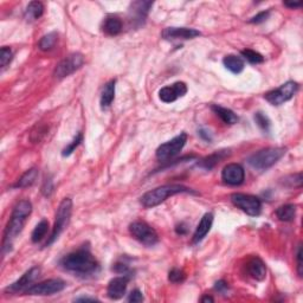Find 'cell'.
I'll return each mask as SVG.
<instances>
[{
    "label": "cell",
    "mask_w": 303,
    "mask_h": 303,
    "mask_svg": "<svg viewBox=\"0 0 303 303\" xmlns=\"http://www.w3.org/2000/svg\"><path fill=\"white\" fill-rule=\"evenodd\" d=\"M61 266L69 272L83 277L95 275L100 270L96 258L87 249L68 253L61 259Z\"/></svg>",
    "instance_id": "1"
},
{
    "label": "cell",
    "mask_w": 303,
    "mask_h": 303,
    "mask_svg": "<svg viewBox=\"0 0 303 303\" xmlns=\"http://www.w3.org/2000/svg\"><path fill=\"white\" fill-rule=\"evenodd\" d=\"M32 212V204L29 200H21L16 204L15 209L12 211L11 218L5 229L4 239H3V249H8L12 245V240L22 232L23 227L25 225L26 219Z\"/></svg>",
    "instance_id": "2"
},
{
    "label": "cell",
    "mask_w": 303,
    "mask_h": 303,
    "mask_svg": "<svg viewBox=\"0 0 303 303\" xmlns=\"http://www.w3.org/2000/svg\"><path fill=\"white\" fill-rule=\"evenodd\" d=\"M179 193L194 192L191 189H189V187H185L183 185H176V184H172V185H164L144 193L143 196L141 197L140 203L142 204V206L146 207V209H152V207L160 205V204L164 203L169 197L176 196V194Z\"/></svg>",
    "instance_id": "3"
},
{
    "label": "cell",
    "mask_w": 303,
    "mask_h": 303,
    "mask_svg": "<svg viewBox=\"0 0 303 303\" xmlns=\"http://www.w3.org/2000/svg\"><path fill=\"white\" fill-rule=\"evenodd\" d=\"M286 153L285 148L269 147L261 149L249 157L248 164L257 171H266L272 167Z\"/></svg>",
    "instance_id": "4"
},
{
    "label": "cell",
    "mask_w": 303,
    "mask_h": 303,
    "mask_svg": "<svg viewBox=\"0 0 303 303\" xmlns=\"http://www.w3.org/2000/svg\"><path fill=\"white\" fill-rule=\"evenodd\" d=\"M72 212V200L70 198H64L59 204L57 212H56V220L54 229L50 237L48 238V242L45 243V246H50L52 243H55L58 239V237L62 235V232L67 229L70 222V217Z\"/></svg>",
    "instance_id": "5"
},
{
    "label": "cell",
    "mask_w": 303,
    "mask_h": 303,
    "mask_svg": "<svg viewBox=\"0 0 303 303\" xmlns=\"http://www.w3.org/2000/svg\"><path fill=\"white\" fill-rule=\"evenodd\" d=\"M129 232L137 242L146 246H154L159 242V236L157 231L146 222L137 220V222L131 223L129 225Z\"/></svg>",
    "instance_id": "6"
},
{
    "label": "cell",
    "mask_w": 303,
    "mask_h": 303,
    "mask_svg": "<svg viewBox=\"0 0 303 303\" xmlns=\"http://www.w3.org/2000/svg\"><path fill=\"white\" fill-rule=\"evenodd\" d=\"M230 198H231L233 205L238 207L239 210H242L248 216L257 217L261 213L262 202L261 199L257 198L255 196L245 193H233Z\"/></svg>",
    "instance_id": "7"
},
{
    "label": "cell",
    "mask_w": 303,
    "mask_h": 303,
    "mask_svg": "<svg viewBox=\"0 0 303 303\" xmlns=\"http://www.w3.org/2000/svg\"><path fill=\"white\" fill-rule=\"evenodd\" d=\"M298 84L294 81H288L284 84H282L281 87L274 90L269 91L264 95V98L272 105H281L285 102L290 101L294 95L297 93Z\"/></svg>",
    "instance_id": "8"
},
{
    "label": "cell",
    "mask_w": 303,
    "mask_h": 303,
    "mask_svg": "<svg viewBox=\"0 0 303 303\" xmlns=\"http://www.w3.org/2000/svg\"><path fill=\"white\" fill-rule=\"evenodd\" d=\"M187 142V134L180 133L177 135L176 137H173L172 140L167 141L159 146L157 149V158L160 161H166L174 158L183 150V148L185 147Z\"/></svg>",
    "instance_id": "9"
},
{
    "label": "cell",
    "mask_w": 303,
    "mask_h": 303,
    "mask_svg": "<svg viewBox=\"0 0 303 303\" xmlns=\"http://www.w3.org/2000/svg\"><path fill=\"white\" fill-rule=\"evenodd\" d=\"M65 286H67V284H65L63 279L51 278L47 279V281L39 282L37 284H32L28 290L25 291V294L35 296H49L63 291Z\"/></svg>",
    "instance_id": "10"
},
{
    "label": "cell",
    "mask_w": 303,
    "mask_h": 303,
    "mask_svg": "<svg viewBox=\"0 0 303 303\" xmlns=\"http://www.w3.org/2000/svg\"><path fill=\"white\" fill-rule=\"evenodd\" d=\"M84 64V57L82 54H71L65 57L55 69V76L57 78H65L74 74Z\"/></svg>",
    "instance_id": "11"
},
{
    "label": "cell",
    "mask_w": 303,
    "mask_h": 303,
    "mask_svg": "<svg viewBox=\"0 0 303 303\" xmlns=\"http://www.w3.org/2000/svg\"><path fill=\"white\" fill-rule=\"evenodd\" d=\"M39 274H41V268L39 266H34V268L28 270L18 281L9 285L5 291L9 292V294H18L21 291L25 292L31 286L32 283L39 277Z\"/></svg>",
    "instance_id": "12"
},
{
    "label": "cell",
    "mask_w": 303,
    "mask_h": 303,
    "mask_svg": "<svg viewBox=\"0 0 303 303\" xmlns=\"http://www.w3.org/2000/svg\"><path fill=\"white\" fill-rule=\"evenodd\" d=\"M222 179L231 186L242 185L245 179V171L239 164H229L222 171Z\"/></svg>",
    "instance_id": "13"
},
{
    "label": "cell",
    "mask_w": 303,
    "mask_h": 303,
    "mask_svg": "<svg viewBox=\"0 0 303 303\" xmlns=\"http://www.w3.org/2000/svg\"><path fill=\"white\" fill-rule=\"evenodd\" d=\"M187 93V85L184 82H176L169 87H164L159 91V98L164 103H172L178 98L185 96Z\"/></svg>",
    "instance_id": "14"
},
{
    "label": "cell",
    "mask_w": 303,
    "mask_h": 303,
    "mask_svg": "<svg viewBox=\"0 0 303 303\" xmlns=\"http://www.w3.org/2000/svg\"><path fill=\"white\" fill-rule=\"evenodd\" d=\"M200 35L198 30L189 28H166L163 31V38L166 41H187L199 37Z\"/></svg>",
    "instance_id": "15"
},
{
    "label": "cell",
    "mask_w": 303,
    "mask_h": 303,
    "mask_svg": "<svg viewBox=\"0 0 303 303\" xmlns=\"http://www.w3.org/2000/svg\"><path fill=\"white\" fill-rule=\"evenodd\" d=\"M129 275H122L120 277H115L108 283L107 295L111 299H120L126 294L128 282H129Z\"/></svg>",
    "instance_id": "16"
},
{
    "label": "cell",
    "mask_w": 303,
    "mask_h": 303,
    "mask_svg": "<svg viewBox=\"0 0 303 303\" xmlns=\"http://www.w3.org/2000/svg\"><path fill=\"white\" fill-rule=\"evenodd\" d=\"M246 272L256 281H263L266 276L265 263L259 257H252L246 263Z\"/></svg>",
    "instance_id": "17"
},
{
    "label": "cell",
    "mask_w": 303,
    "mask_h": 303,
    "mask_svg": "<svg viewBox=\"0 0 303 303\" xmlns=\"http://www.w3.org/2000/svg\"><path fill=\"white\" fill-rule=\"evenodd\" d=\"M153 6L152 2H134L130 4V15L134 22L143 24L144 19L147 18L148 12Z\"/></svg>",
    "instance_id": "18"
},
{
    "label": "cell",
    "mask_w": 303,
    "mask_h": 303,
    "mask_svg": "<svg viewBox=\"0 0 303 303\" xmlns=\"http://www.w3.org/2000/svg\"><path fill=\"white\" fill-rule=\"evenodd\" d=\"M213 224V215L212 213H205L203 216L202 220H200L198 226H197L196 232H194L193 238H192V243L193 244H198V243L202 242V240L205 238L207 233L210 232L211 227H212Z\"/></svg>",
    "instance_id": "19"
},
{
    "label": "cell",
    "mask_w": 303,
    "mask_h": 303,
    "mask_svg": "<svg viewBox=\"0 0 303 303\" xmlns=\"http://www.w3.org/2000/svg\"><path fill=\"white\" fill-rule=\"evenodd\" d=\"M115 87H116V81L111 80L105 83V85L102 89V94L100 98V104L102 109H108L113 103L115 98Z\"/></svg>",
    "instance_id": "20"
},
{
    "label": "cell",
    "mask_w": 303,
    "mask_h": 303,
    "mask_svg": "<svg viewBox=\"0 0 303 303\" xmlns=\"http://www.w3.org/2000/svg\"><path fill=\"white\" fill-rule=\"evenodd\" d=\"M102 30L108 36H117L122 31V22L115 16H108L102 23Z\"/></svg>",
    "instance_id": "21"
},
{
    "label": "cell",
    "mask_w": 303,
    "mask_h": 303,
    "mask_svg": "<svg viewBox=\"0 0 303 303\" xmlns=\"http://www.w3.org/2000/svg\"><path fill=\"white\" fill-rule=\"evenodd\" d=\"M223 64L227 70H230L232 74H240L243 70H244V61H243L242 57L236 55H227L224 57L223 59Z\"/></svg>",
    "instance_id": "22"
},
{
    "label": "cell",
    "mask_w": 303,
    "mask_h": 303,
    "mask_svg": "<svg viewBox=\"0 0 303 303\" xmlns=\"http://www.w3.org/2000/svg\"><path fill=\"white\" fill-rule=\"evenodd\" d=\"M211 109L215 111L217 116L220 117V120H222L224 123L236 124L239 121V117L237 116L231 109H227V108H224L222 105L213 104L212 107H211Z\"/></svg>",
    "instance_id": "23"
},
{
    "label": "cell",
    "mask_w": 303,
    "mask_h": 303,
    "mask_svg": "<svg viewBox=\"0 0 303 303\" xmlns=\"http://www.w3.org/2000/svg\"><path fill=\"white\" fill-rule=\"evenodd\" d=\"M230 156V150H219V152H216V153H213L212 156L207 157L205 158V159L202 160V163L199 164L200 167H204V169L206 170H211L213 169V167L216 166L217 164H219L220 161L225 159V158H227Z\"/></svg>",
    "instance_id": "24"
},
{
    "label": "cell",
    "mask_w": 303,
    "mask_h": 303,
    "mask_svg": "<svg viewBox=\"0 0 303 303\" xmlns=\"http://www.w3.org/2000/svg\"><path fill=\"white\" fill-rule=\"evenodd\" d=\"M38 174H39L38 169H36V167L26 171V172L19 178L17 184H16L13 187H16V189H26V187L32 186L35 184V181L37 180Z\"/></svg>",
    "instance_id": "25"
},
{
    "label": "cell",
    "mask_w": 303,
    "mask_h": 303,
    "mask_svg": "<svg viewBox=\"0 0 303 303\" xmlns=\"http://www.w3.org/2000/svg\"><path fill=\"white\" fill-rule=\"evenodd\" d=\"M296 206L292 204H286V205L279 206L276 210V217L281 222H292L296 217Z\"/></svg>",
    "instance_id": "26"
},
{
    "label": "cell",
    "mask_w": 303,
    "mask_h": 303,
    "mask_svg": "<svg viewBox=\"0 0 303 303\" xmlns=\"http://www.w3.org/2000/svg\"><path fill=\"white\" fill-rule=\"evenodd\" d=\"M44 13V5L41 2H31L25 10V18L28 21H37Z\"/></svg>",
    "instance_id": "27"
},
{
    "label": "cell",
    "mask_w": 303,
    "mask_h": 303,
    "mask_svg": "<svg viewBox=\"0 0 303 303\" xmlns=\"http://www.w3.org/2000/svg\"><path fill=\"white\" fill-rule=\"evenodd\" d=\"M49 230V222L47 219H42L37 225H36L35 230L32 231L31 235V240L34 243H38L47 236Z\"/></svg>",
    "instance_id": "28"
},
{
    "label": "cell",
    "mask_w": 303,
    "mask_h": 303,
    "mask_svg": "<svg viewBox=\"0 0 303 303\" xmlns=\"http://www.w3.org/2000/svg\"><path fill=\"white\" fill-rule=\"evenodd\" d=\"M57 41H58L57 32H50V34L45 35L44 37H42L41 41H39L38 47L42 51H49L51 50V49H54Z\"/></svg>",
    "instance_id": "29"
},
{
    "label": "cell",
    "mask_w": 303,
    "mask_h": 303,
    "mask_svg": "<svg viewBox=\"0 0 303 303\" xmlns=\"http://www.w3.org/2000/svg\"><path fill=\"white\" fill-rule=\"evenodd\" d=\"M242 56L244 57V59L249 62L251 64H261L264 62V57L259 54V52L250 50V49H246V50L242 51Z\"/></svg>",
    "instance_id": "30"
},
{
    "label": "cell",
    "mask_w": 303,
    "mask_h": 303,
    "mask_svg": "<svg viewBox=\"0 0 303 303\" xmlns=\"http://www.w3.org/2000/svg\"><path fill=\"white\" fill-rule=\"evenodd\" d=\"M82 141H83V134H82V133H78V134L76 135V136L74 137V140H72L71 142L69 143L68 146L64 148L63 152H62V156H63V157H69V156H71V154L75 152L76 148H77L78 146H80Z\"/></svg>",
    "instance_id": "31"
},
{
    "label": "cell",
    "mask_w": 303,
    "mask_h": 303,
    "mask_svg": "<svg viewBox=\"0 0 303 303\" xmlns=\"http://www.w3.org/2000/svg\"><path fill=\"white\" fill-rule=\"evenodd\" d=\"M255 121H256L257 126L261 128L262 130H264V131L270 130V126H271V122H270L269 117L266 116L265 114L261 113V111L256 113L255 114Z\"/></svg>",
    "instance_id": "32"
},
{
    "label": "cell",
    "mask_w": 303,
    "mask_h": 303,
    "mask_svg": "<svg viewBox=\"0 0 303 303\" xmlns=\"http://www.w3.org/2000/svg\"><path fill=\"white\" fill-rule=\"evenodd\" d=\"M13 54L12 50L8 47L2 48V50H0V65H2V68H5L6 65L10 64V62L12 61Z\"/></svg>",
    "instance_id": "33"
},
{
    "label": "cell",
    "mask_w": 303,
    "mask_h": 303,
    "mask_svg": "<svg viewBox=\"0 0 303 303\" xmlns=\"http://www.w3.org/2000/svg\"><path fill=\"white\" fill-rule=\"evenodd\" d=\"M186 275L183 270L180 269H172L169 274V281L172 283H183L185 281Z\"/></svg>",
    "instance_id": "34"
},
{
    "label": "cell",
    "mask_w": 303,
    "mask_h": 303,
    "mask_svg": "<svg viewBox=\"0 0 303 303\" xmlns=\"http://www.w3.org/2000/svg\"><path fill=\"white\" fill-rule=\"evenodd\" d=\"M269 16H270V11L259 12L258 15H256L255 17L250 19L249 23H251V24H262V23H264L266 19L269 18Z\"/></svg>",
    "instance_id": "35"
},
{
    "label": "cell",
    "mask_w": 303,
    "mask_h": 303,
    "mask_svg": "<svg viewBox=\"0 0 303 303\" xmlns=\"http://www.w3.org/2000/svg\"><path fill=\"white\" fill-rule=\"evenodd\" d=\"M52 192H54V183H52L51 178H48V179H45L44 184L42 186V193L45 197H50Z\"/></svg>",
    "instance_id": "36"
},
{
    "label": "cell",
    "mask_w": 303,
    "mask_h": 303,
    "mask_svg": "<svg viewBox=\"0 0 303 303\" xmlns=\"http://www.w3.org/2000/svg\"><path fill=\"white\" fill-rule=\"evenodd\" d=\"M45 131H47V128H43V127L36 126L35 129L32 130L31 140L34 141V142H38V141H41L42 136L45 134Z\"/></svg>",
    "instance_id": "37"
},
{
    "label": "cell",
    "mask_w": 303,
    "mask_h": 303,
    "mask_svg": "<svg viewBox=\"0 0 303 303\" xmlns=\"http://www.w3.org/2000/svg\"><path fill=\"white\" fill-rule=\"evenodd\" d=\"M113 270L115 272H117V274H121V275H129L130 272L129 266L124 264V263H116V264L113 266Z\"/></svg>",
    "instance_id": "38"
},
{
    "label": "cell",
    "mask_w": 303,
    "mask_h": 303,
    "mask_svg": "<svg viewBox=\"0 0 303 303\" xmlns=\"http://www.w3.org/2000/svg\"><path fill=\"white\" fill-rule=\"evenodd\" d=\"M143 301V295L139 289H135L129 294V297H128V302H142Z\"/></svg>",
    "instance_id": "39"
},
{
    "label": "cell",
    "mask_w": 303,
    "mask_h": 303,
    "mask_svg": "<svg viewBox=\"0 0 303 303\" xmlns=\"http://www.w3.org/2000/svg\"><path fill=\"white\" fill-rule=\"evenodd\" d=\"M296 259H297V274L299 276H302V274H303V264H302V246L301 245H298Z\"/></svg>",
    "instance_id": "40"
},
{
    "label": "cell",
    "mask_w": 303,
    "mask_h": 303,
    "mask_svg": "<svg viewBox=\"0 0 303 303\" xmlns=\"http://www.w3.org/2000/svg\"><path fill=\"white\" fill-rule=\"evenodd\" d=\"M227 288H229V285H227V283L225 281H218L215 285V289L219 292H224L225 290H227Z\"/></svg>",
    "instance_id": "41"
},
{
    "label": "cell",
    "mask_w": 303,
    "mask_h": 303,
    "mask_svg": "<svg viewBox=\"0 0 303 303\" xmlns=\"http://www.w3.org/2000/svg\"><path fill=\"white\" fill-rule=\"evenodd\" d=\"M199 134H200V136H202L203 139L205 140V141H209V142H211V141H212V136H211L210 131H207L205 129H200L199 130Z\"/></svg>",
    "instance_id": "42"
},
{
    "label": "cell",
    "mask_w": 303,
    "mask_h": 303,
    "mask_svg": "<svg viewBox=\"0 0 303 303\" xmlns=\"http://www.w3.org/2000/svg\"><path fill=\"white\" fill-rule=\"evenodd\" d=\"M176 231L178 235H185V233L187 232V226L184 223H181L176 227Z\"/></svg>",
    "instance_id": "43"
},
{
    "label": "cell",
    "mask_w": 303,
    "mask_h": 303,
    "mask_svg": "<svg viewBox=\"0 0 303 303\" xmlns=\"http://www.w3.org/2000/svg\"><path fill=\"white\" fill-rule=\"evenodd\" d=\"M284 5L286 6V8L289 9H298L301 8L302 6V3L298 2V3H295V2H284Z\"/></svg>",
    "instance_id": "44"
},
{
    "label": "cell",
    "mask_w": 303,
    "mask_h": 303,
    "mask_svg": "<svg viewBox=\"0 0 303 303\" xmlns=\"http://www.w3.org/2000/svg\"><path fill=\"white\" fill-rule=\"evenodd\" d=\"M76 301L77 302H88V301L94 302V301H97V299L94 297H80V298H76Z\"/></svg>",
    "instance_id": "45"
},
{
    "label": "cell",
    "mask_w": 303,
    "mask_h": 303,
    "mask_svg": "<svg viewBox=\"0 0 303 303\" xmlns=\"http://www.w3.org/2000/svg\"><path fill=\"white\" fill-rule=\"evenodd\" d=\"M202 302L203 303H207V302H215V299H213V297L212 296H209V295H206V296H204V297L202 298Z\"/></svg>",
    "instance_id": "46"
}]
</instances>
